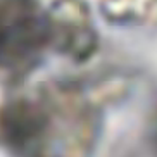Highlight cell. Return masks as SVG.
I'll return each instance as SVG.
<instances>
[{"instance_id": "277c9868", "label": "cell", "mask_w": 157, "mask_h": 157, "mask_svg": "<svg viewBox=\"0 0 157 157\" xmlns=\"http://www.w3.org/2000/svg\"><path fill=\"white\" fill-rule=\"evenodd\" d=\"M100 14L119 26L155 24L157 0H100Z\"/></svg>"}, {"instance_id": "7a4b0ae2", "label": "cell", "mask_w": 157, "mask_h": 157, "mask_svg": "<svg viewBox=\"0 0 157 157\" xmlns=\"http://www.w3.org/2000/svg\"><path fill=\"white\" fill-rule=\"evenodd\" d=\"M50 48L47 9L38 0H0V76L29 74Z\"/></svg>"}, {"instance_id": "6da1fadb", "label": "cell", "mask_w": 157, "mask_h": 157, "mask_svg": "<svg viewBox=\"0 0 157 157\" xmlns=\"http://www.w3.org/2000/svg\"><path fill=\"white\" fill-rule=\"evenodd\" d=\"M48 117L31 157H92L102 133V112L81 90L47 85Z\"/></svg>"}, {"instance_id": "3957f363", "label": "cell", "mask_w": 157, "mask_h": 157, "mask_svg": "<svg viewBox=\"0 0 157 157\" xmlns=\"http://www.w3.org/2000/svg\"><path fill=\"white\" fill-rule=\"evenodd\" d=\"M47 16L52 50L74 64H83L95 56L98 35L88 4L83 0H54Z\"/></svg>"}]
</instances>
